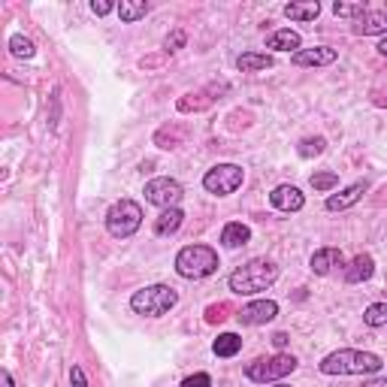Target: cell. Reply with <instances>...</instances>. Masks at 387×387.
I'll return each instance as SVG.
<instances>
[{"label": "cell", "instance_id": "1", "mask_svg": "<svg viewBox=\"0 0 387 387\" xmlns=\"http://www.w3.org/2000/svg\"><path fill=\"white\" fill-rule=\"evenodd\" d=\"M279 279V267L269 260H248L230 276V291L239 297H254V293L272 288Z\"/></svg>", "mask_w": 387, "mask_h": 387}, {"label": "cell", "instance_id": "2", "mask_svg": "<svg viewBox=\"0 0 387 387\" xmlns=\"http://www.w3.org/2000/svg\"><path fill=\"white\" fill-rule=\"evenodd\" d=\"M381 369V357L372 351H354V348H342L333 351L321 360V372L324 375H369Z\"/></svg>", "mask_w": 387, "mask_h": 387}, {"label": "cell", "instance_id": "3", "mask_svg": "<svg viewBox=\"0 0 387 387\" xmlns=\"http://www.w3.org/2000/svg\"><path fill=\"white\" fill-rule=\"evenodd\" d=\"M176 303H179V293L169 288V284H149V288L136 291L130 297V309L136 315H145V318H161L173 309Z\"/></svg>", "mask_w": 387, "mask_h": 387}, {"label": "cell", "instance_id": "4", "mask_svg": "<svg viewBox=\"0 0 387 387\" xmlns=\"http://www.w3.org/2000/svg\"><path fill=\"white\" fill-rule=\"evenodd\" d=\"M218 269V254L209 245H188L176 254V272L181 279H206Z\"/></svg>", "mask_w": 387, "mask_h": 387}, {"label": "cell", "instance_id": "5", "mask_svg": "<svg viewBox=\"0 0 387 387\" xmlns=\"http://www.w3.org/2000/svg\"><path fill=\"white\" fill-rule=\"evenodd\" d=\"M140 224H142V209H140V203H133V200H118L116 206L106 212V230L116 239L133 236L140 230Z\"/></svg>", "mask_w": 387, "mask_h": 387}, {"label": "cell", "instance_id": "6", "mask_svg": "<svg viewBox=\"0 0 387 387\" xmlns=\"http://www.w3.org/2000/svg\"><path fill=\"white\" fill-rule=\"evenodd\" d=\"M297 369V357L291 354H276V357H260L252 360L245 366L248 381H257V384H267V381H281L284 375H291Z\"/></svg>", "mask_w": 387, "mask_h": 387}, {"label": "cell", "instance_id": "7", "mask_svg": "<svg viewBox=\"0 0 387 387\" xmlns=\"http://www.w3.org/2000/svg\"><path fill=\"white\" fill-rule=\"evenodd\" d=\"M242 167L236 164H218L212 167L206 176H203V188H206L209 194H215V197H227V194H233L239 185H242Z\"/></svg>", "mask_w": 387, "mask_h": 387}, {"label": "cell", "instance_id": "8", "mask_svg": "<svg viewBox=\"0 0 387 387\" xmlns=\"http://www.w3.org/2000/svg\"><path fill=\"white\" fill-rule=\"evenodd\" d=\"M145 200L161 209H179L181 185L176 179H152L149 185H145Z\"/></svg>", "mask_w": 387, "mask_h": 387}, {"label": "cell", "instance_id": "9", "mask_svg": "<svg viewBox=\"0 0 387 387\" xmlns=\"http://www.w3.org/2000/svg\"><path fill=\"white\" fill-rule=\"evenodd\" d=\"M276 315H279V305L276 303H272V300H257V303H248L236 318L245 327H260V324H269Z\"/></svg>", "mask_w": 387, "mask_h": 387}, {"label": "cell", "instance_id": "10", "mask_svg": "<svg viewBox=\"0 0 387 387\" xmlns=\"http://www.w3.org/2000/svg\"><path fill=\"white\" fill-rule=\"evenodd\" d=\"M269 200H272V206L281 209V212H300L303 209V191L300 188H293V185H279L276 191L269 194Z\"/></svg>", "mask_w": 387, "mask_h": 387}, {"label": "cell", "instance_id": "11", "mask_svg": "<svg viewBox=\"0 0 387 387\" xmlns=\"http://www.w3.org/2000/svg\"><path fill=\"white\" fill-rule=\"evenodd\" d=\"M339 58L336 49H330V45H318V49H300L293 55V64L297 67H327Z\"/></svg>", "mask_w": 387, "mask_h": 387}, {"label": "cell", "instance_id": "12", "mask_svg": "<svg viewBox=\"0 0 387 387\" xmlns=\"http://www.w3.org/2000/svg\"><path fill=\"white\" fill-rule=\"evenodd\" d=\"M354 33H363V37H375V33H387V13H378V9H366L357 25Z\"/></svg>", "mask_w": 387, "mask_h": 387}, {"label": "cell", "instance_id": "13", "mask_svg": "<svg viewBox=\"0 0 387 387\" xmlns=\"http://www.w3.org/2000/svg\"><path fill=\"white\" fill-rule=\"evenodd\" d=\"M366 188H369L366 181H354V185L345 188L342 194H333V197L327 200V209H330V212H342V209H348V206H354L363 194H366Z\"/></svg>", "mask_w": 387, "mask_h": 387}, {"label": "cell", "instance_id": "14", "mask_svg": "<svg viewBox=\"0 0 387 387\" xmlns=\"http://www.w3.org/2000/svg\"><path fill=\"white\" fill-rule=\"evenodd\" d=\"M333 267H345V257L339 248H318L312 254V272H318V276H327Z\"/></svg>", "mask_w": 387, "mask_h": 387}, {"label": "cell", "instance_id": "15", "mask_svg": "<svg viewBox=\"0 0 387 387\" xmlns=\"http://www.w3.org/2000/svg\"><path fill=\"white\" fill-rule=\"evenodd\" d=\"M372 272H375V260H372L369 254H357V257L345 267V281H348V284H360V281L372 279Z\"/></svg>", "mask_w": 387, "mask_h": 387}, {"label": "cell", "instance_id": "16", "mask_svg": "<svg viewBox=\"0 0 387 387\" xmlns=\"http://www.w3.org/2000/svg\"><path fill=\"white\" fill-rule=\"evenodd\" d=\"M248 239H252V230L242 224V221H230L221 230V242L227 248H239V245H248Z\"/></svg>", "mask_w": 387, "mask_h": 387}, {"label": "cell", "instance_id": "17", "mask_svg": "<svg viewBox=\"0 0 387 387\" xmlns=\"http://www.w3.org/2000/svg\"><path fill=\"white\" fill-rule=\"evenodd\" d=\"M181 221H185V212H181V209H164L161 218L155 221V233L157 236H173L181 227Z\"/></svg>", "mask_w": 387, "mask_h": 387}, {"label": "cell", "instance_id": "18", "mask_svg": "<svg viewBox=\"0 0 387 387\" xmlns=\"http://www.w3.org/2000/svg\"><path fill=\"white\" fill-rule=\"evenodd\" d=\"M300 43H303V40H300V33H297V30H291V28L269 33V40H267V45H269V49H276V52L300 49Z\"/></svg>", "mask_w": 387, "mask_h": 387}, {"label": "cell", "instance_id": "19", "mask_svg": "<svg viewBox=\"0 0 387 387\" xmlns=\"http://www.w3.org/2000/svg\"><path fill=\"white\" fill-rule=\"evenodd\" d=\"M284 16L291 21H315L321 16V4H318V0H309V4H288L284 6Z\"/></svg>", "mask_w": 387, "mask_h": 387}, {"label": "cell", "instance_id": "20", "mask_svg": "<svg viewBox=\"0 0 387 387\" xmlns=\"http://www.w3.org/2000/svg\"><path fill=\"white\" fill-rule=\"evenodd\" d=\"M236 67L242 73H254V70H269L272 67V58L269 55H257V52H245L236 58Z\"/></svg>", "mask_w": 387, "mask_h": 387}, {"label": "cell", "instance_id": "21", "mask_svg": "<svg viewBox=\"0 0 387 387\" xmlns=\"http://www.w3.org/2000/svg\"><path fill=\"white\" fill-rule=\"evenodd\" d=\"M149 4L145 0H121L118 4V16H121V21H128V25H133V21H140V18H145V13H149Z\"/></svg>", "mask_w": 387, "mask_h": 387}, {"label": "cell", "instance_id": "22", "mask_svg": "<svg viewBox=\"0 0 387 387\" xmlns=\"http://www.w3.org/2000/svg\"><path fill=\"white\" fill-rule=\"evenodd\" d=\"M239 348H242V339H239L236 333H221L212 345V351L218 357H233V354H239Z\"/></svg>", "mask_w": 387, "mask_h": 387}, {"label": "cell", "instance_id": "23", "mask_svg": "<svg viewBox=\"0 0 387 387\" xmlns=\"http://www.w3.org/2000/svg\"><path fill=\"white\" fill-rule=\"evenodd\" d=\"M185 140V128H164V130H157V136H155V142L161 145V149H176V145Z\"/></svg>", "mask_w": 387, "mask_h": 387}, {"label": "cell", "instance_id": "24", "mask_svg": "<svg viewBox=\"0 0 387 387\" xmlns=\"http://www.w3.org/2000/svg\"><path fill=\"white\" fill-rule=\"evenodd\" d=\"M363 321L369 327H387V303H372L366 315H363Z\"/></svg>", "mask_w": 387, "mask_h": 387}, {"label": "cell", "instance_id": "25", "mask_svg": "<svg viewBox=\"0 0 387 387\" xmlns=\"http://www.w3.org/2000/svg\"><path fill=\"white\" fill-rule=\"evenodd\" d=\"M9 49H13L16 58H33V43H30V40H25V37H21V33H16V37L9 40Z\"/></svg>", "mask_w": 387, "mask_h": 387}, {"label": "cell", "instance_id": "26", "mask_svg": "<svg viewBox=\"0 0 387 387\" xmlns=\"http://www.w3.org/2000/svg\"><path fill=\"white\" fill-rule=\"evenodd\" d=\"M324 149H327L324 136H309V140L300 142V155H303V157H315V155H321Z\"/></svg>", "mask_w": 387, "mask_h": 387}, {"label": "cell", "instance_id": "27", "mask_svg": "<svg viewBox=\"0 0 387 387\" xmlns=\"http://www.w3.org/2000/svg\"><path fill=\"white\" fill-rule=\"evenodd\" d=\"M333 13L342 16V18H360L363 13H366V4H333Z\"/></svg>", "mask_w": 387, "mask_h": 387}, {"label": "cell", "instance_id": "28", "mask_svg": "<svg viewBox=\"0 0 387 387\" xmlns=\"http://www.w3.org/2000/svg\"><path fill=\"white\" fill-rule=\"evenodd\" d=\"M339 185V176L336 173H315L312 176V188L315 191H330V188H336Z\"/></svg>", "mask_w": 387, "mask_h": 387}, {"label": "cell", "instance_id": "29", "mask_svg": "<svg viewBox=\"0 0 387 387\" xmlns=\"http://www.w3.org/2000/svg\"><path fill=\"white\" fill-rule=\"evenodd\" d=\"M181 45H185V30H173L169 37L164 40V52L167 55H173V52H179Z\"/></svg>", "mask_w": 387, "mask_h": 387}, {"label": "cell", "instance_id": "30", "mask_svg": "<svg viewBox=\"0 0 387 387\" xmlns=\"http://www.w3.org/2000/svg\"><path fill=\"white\" fill-rule=\"evenodd\" d=\"M227 312H230V305H227V303L209 305V309H206V321L209 324H218V321H224V318H227Z\"/></svg>", "mask_w": 387, "mask_h": 387}, {"label": "cell", "instance_id": "31", "mask_svg": "<svg viewBox=\"0 0 387 387\" xmlns=\"http://www.w3.org/2000/svg\"><path fill=\"white\" fill-rule=\"evenodd\" d=\"M181 387H212V378L206 372H197V375H188V378L181 381Z\"/></svg>", "mask_w": 387, "mask_h": 387}, {"label": "cell", "instance_id": "32", "mask_svg": "<svg viewBox=\"0 0 387 387\" xmlns=\"http://www.w3.org/2000/svg\"><path fill=\"white\" fill-rule=\"evenodd\" d=\"M70 381H73V387H88V381H85V372H82V366H73V369H70Z\"/></svg>", "mask_w": 387, "mask_h": 387}, {"label": "cell", "instance_id": "33", "mask_svg": "<svg viewBox=\"0 0 387 387\" xmlns=\"http://www.w3.org/2000/svg\"><path fill=\"white\" fill-rule=\"evenodd\" d=\"M91 9H94V16H109L116 6L106 4V0H94V4H91Z\"/></svg>", "mask_w": 387, "mask_h": 387}, {"label": "cell", "instance_id": "34", "mask_svg": "<svg viewBox=\"0 0 387 387\" xmlns=\"http://www.w3.org/2000/svg\"><path fill=\"white\" fill-rule=\"evenodd\" d=\"M272 345H276V348H284V345H288V336H284V333H276V336H272Z\"/></svg>", "mask_w": 387, "mask_h": 387}, {"label": "cell", "instance_id": "35", "mask_svg": "<svg viewBox=\"0 0 387 387\" xmlns=\"http://www.w3.org/2000/svg\"><path fill=\"white\" fill-rule=\"evenodd\" d=\"M360 387H387V378H372V381L360 384Z\"/></svg>", "mask_w": 387, "mask_h": 387}, {"label": "cell", "instance_id": "36", "mask_svg": "<svg viewBox=\"0 0 387 387\" xmlns=\"http://www.w3.org/2000/svg\"><path fill=\"white\" fill-rule=\"evenodd\" d=\"M0 378H4V387H16V384H13V375H9L6 369H4V372H0Z\"/></svg>", "mask_w": 387, "mask_h": 387}, {"label": "cell", "instance_id": "37", "mask_svg": "<svg viewBox=\"0 0 387 387\" xmlns=\"http://www.w3.org/2000/svg\"><path fill=\"white\" fill-rule=\"evenodd\" d=\"M378 52H381V55H387V37L381 40V45H378Z\"/></svg>", "mask_w": 387, "mask_h": 387}, {"label": "cell", "instance_id": "38", "mask_svg": "<svg viewBox=\"0 0 387 387\" xmlns=\"http://www.w3.org/2000/svg\"><path fill=\"white\" fill-rule=\"evenodd\" d=\"M279 387H288V384H279Z\"/></svg>", "mask_w": 387, "mask_h": 387}]
</instances>
